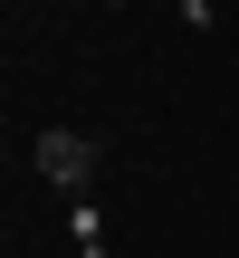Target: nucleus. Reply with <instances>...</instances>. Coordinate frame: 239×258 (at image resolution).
Returning a JSON list of instances; mask_svg holds the SVG:
<instances>
[{
    "instance_id": "1",
    "label": "nucleus",
    "mask_w": 239,
    "mask_h": 258,
    "mask_svg": "<svg viewBox=\"0 0 239 258\" xmlns=\"http://www.w3.org/2000/svg\"><path fill=\"white\" fill-rule=\"evenodd\" d=\"M29 153H38V172H48V182H57L67 201H86V182H96V163H105V153H96V144H86L77 124H48V134H38Z\"/></svg>"
},
{
    "instance_id": "2",
    "label": "nucleus",
    "mask_w": 239,
    "mask_h": 258,
    "mask_svg": "<svg viewBox=\"0 0 239 258\" xmlns=\"http://www.w3.org/2000/svg\"><path fill=\"white\" fill-rule=\"evenodd\" d=\"M67 230H77V249H86V258H115V249H105V220H96L86 201H77V220H67Z\"/></svg>"
}]
</instances>
